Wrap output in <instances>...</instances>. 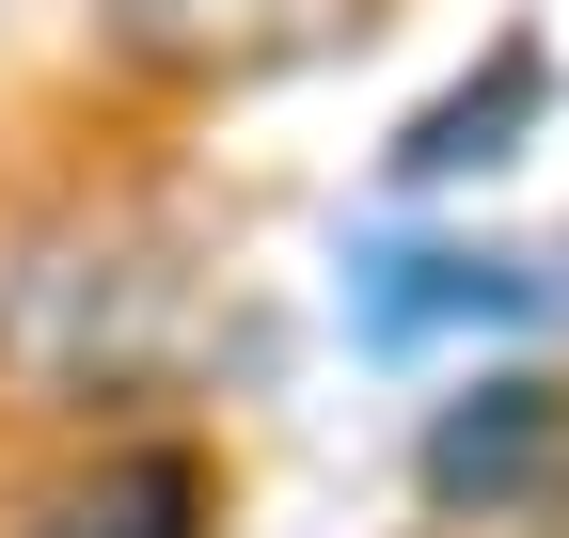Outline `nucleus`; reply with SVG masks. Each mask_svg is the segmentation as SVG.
<instances>
[{
	"instance_id": "obj_5",
	"label": "nucleus",
	"mask_w": 569,
	"mask_h": 538,
	"mask_svg": "<svg viewBox=\"0 0 569 538\" xmlns=\"http://www.w3.org/2000/svg\"><path fill=\"white\" fill-rule=\"evenodd\" d=\"M538 111H553V48H538V32H507V48H490V80L427 96V111L396 127V190H459V175H507Z\"/></svg>"
},
{
	"instance_id": "obj_2",
	"label": "nucleus",
	"mask_w": 569,
	"mask_h": 538,
	"mask_svg": "<svg viewBox=\"0 0 569 538\" xmlns=\"http://www.w3.org/2000/svg\"><path fill=\"white\" fill-rule=\"evenodd\" d=\"M411 491L443 538H490V522H553L569 507V380L553 365H490L459 380L411 444Z\"/></svg>"
},
{
	"instance_id": "obj_1",
	"label": "nucleus",
	"mask_w": 569,
	"mask_h": 538,
	"mask_svg": "<svg viewBox=\"0 0 569 538\" xmlns=\"http://www.w3.org/2000/svg\"><path fill=\"white\" fill-rule=\"evenodd\" d=\"M190 349V253L142 238L127 207H32L0 222V412L127 428L159 412Z\"/></svg>"
},
{
	"instance_id": "obj_4",
	"label": "nucleus",
	"mask_w": 569,
	"mask_h": 538,
	"mask_svg": "<svg viewBox=\"0 0 569 538\" xmlns=\"http://www.w3.org/2000/svg\"><path fill=\"white\" fill-rule=\"evenodd\" d=\"M522 317H553L538 253H490V238H380V253H348V332L365 349H459V332H522Z\"/></svg>"
},
{
	"instance_id": "obj_6",
	"label": "nucleus",
	"mask_w": 569,
	"mask_h": 538,
	"mask_svg": "<svg viewBox=\"0 0 569 538\" xmlns=\"http://www.w3.org/2000/svg\"><path fill=\"white\" fill-rule=\"evenodd\" d=\"M553 317H569V269H553Z\"/></svg>"
},
{
	"instance_id": "obj_3",
	"label": "nucleus",
	"mask_w": 569,
	"mask_h": 538,
	"mask_svg": "<svg viewBox=\"0 0 569 538\" xmlns=\"http://www.w3.org/2000/svg\"><path fill=\"white\" fill-rule=\"evenodd\" d=\"M0 538H222V459L190 428H159V412L80 428L17 507H0Z\"/></svg>"
}]
</instances>
